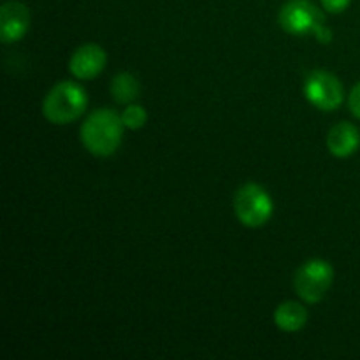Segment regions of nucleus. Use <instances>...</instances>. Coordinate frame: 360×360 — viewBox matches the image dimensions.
Segmentation results:
<instances>
[{
	"label": "nucleus",
	"mask_w": 360,
	"mask_h": 360,
	"mask_svg": "<svg viewBox=\"0 0 360 360\" xmlns=\"http://www.w3.org/2000/svg\"><path fill=\"white\" fill-rule=\"evenodd\" d=\"M123 129L122 115L115 109H97L81 125V143L94 157H111L122 144Z\"/></svg>",
	"instance_id": "f257e3e1"
},
{
	"label": "nucleus",
	"mask_w": 360,
	"mask_h": 360,
	"mask_svg": "<svg viewBox=\"0 0 360 360\" xmlns=\"http://www.w3.org/2000/svg\"><path fill=\"white\" fill-rule=\"evenodd\" d=\"M88 108V95L74 81L55 84L42 102V115L53 125H67L84 115Z\"/></svg>",
	"instance_id": "f03ea898"
},
{
	"label": "nucleus",
	"mask_w": 360,
	"mask_h": 360,
	"mask_svg": "<svg viewBox=\"0 0 360 360\" xmlns=\"http://www.w3.org/2000/svg\"><path fill=\"white\" fill-rule=\"evenodd\" d=\"M278 21L287 34H313L323 44H329L333 41V32L326 25L322 11L309 0H288L280 9Z\"/></svg>",
	"instance_id": "7ed1b4c3"
},
{
	"label": "nucleus",
	"mask_w": 360,
	"mask_h": 360,
	"mask_svg": "<svg viewBox=\"0 0 360 360\" xmlns=\"http://www.w3.org/2000/svg\"><path fill=\"white\" fill-rule=\"evenodd\" d=\"M274 204L264 186L257 183H246L234 195L236 218L245 227L257 229L266 225L273 217Z\"/></svg>",
	"instance_id": "20e7f679"
},
{
	"label": "nucleus",
	"mask_w": 360,
	"mask_h": 360,
	"mask_svg": "<svg viewBox=\"0 0 360 360\" xmlns=\"http://www.w3.org/2000/svg\"><path fill=\"white\" fill-rule=\"evenodd\" d=\"M334 281V269L327 260L311 259L294 274V288L306 304H319Z\"/></svg>",
	"instance_id": "39448f33"
},
{
	"label": "nucleus",
	"mask_w": 360,
	"mask_h": 360,
	"mask_svg": "<svg viewBox=\"0 0 360 360\" xmlns=\"http://www.w3.org/2000/svg\"><path fill=\"white\" fill-rule=\"evenodd\" d=\"M304 97L320 111H334L343 104L341 81L327 70H313L304 81Z\"/></svg>",
	"instance_id": "423d86ee"
},
{
	"label": "nucleus",
	"mask_w": 360,
	"mask_h": 360,
	"mask_svg": "<svg viewBox=\"0 0 360 360\" xmlns=\"http://www.w3.org/2000/svg\"><path fill=\"white\" fill-rule=\"evenodd\" d=\"M30 28V11L18 0H9L0 7V39L4 44L18 42Z\"/></svg>",
	"instance_id": "0eeeda50"
},
{
	"label": "nucleus",
	"mask_w": 360,
	"mask_h": 360,
	"mask_svg": "<svg viewBox=\"0 0 360 360\" xmlns=\"http://www.w3.org/2000/svg\"><path fill=\"white\" fill-rule=\"evenodd\" d=\"M108 55L98 44L79 46L69 60V70L76 79H95L105 69Z\"/></svg>",
	"instance_id": "6e6552de"
},
{
	"label": "nucleus",
	"mask_w": 360,
	"mask_h": 360,
	"mask_svg": "<svg viewBox=\"0 0 360 360\" xmlns=\"http://www.w3.org/2000/svg\"><path fill=\"white\" fill-rule=\"evenodd\" d=\"M327 148L336 158H348L360 148V132L354 123L341 122L330 129Z\"/></svg>",
	"instance_id": "1a4fd4ad"
},
{
	"label": "nucleus",
	"mask_w": 360,
	"mask_h": 360,
	"mask_svg": "<svg viewBox=\"0 0 360 360\" xmlns=\"http://www.w3.org/2000/svg\"><path fill=\"white\" fill-rule=\"evenodd\" d=\"M308 309L295 301L280 304L274 311V323L283 333H299L308 323Z\"/></svg>",
	"instance_id": "9d476101"
},
{
	"label": "nucleus",
	"mask_w": 360,
	"mask_h": 360,
	"mask_svg": "<svg viewBox=\"0 0 360 360\" xmlns=\"http://www.w3.org/2000/svg\"><path fill=\"white\" fill-rule=\"evenodd\" d=\"M141 84L137 77L130 72H120L111 81V95L118 104H132L139 97Z\"/></svg>",
	"instance_id": "9b49d317"
},
{
	"label": "nucleus",
	"mask_w": 360,
	"mask_h": 360,
	"mask_svg": "<svg viewBox=\"0 0 360 360\" xmlns=\"http://www.w3.org/2000/svg\"><path fill=\"white\" fill-rule=\"evenodd\" d=\"M123 125L130 130H139L146 125L148 122V112L143 105L137 104H129L125 108V111L122 112Z\"/></svg>",
	"instance_id": "f8f14e48"
},
{
	"label": "nucleus",
	"mask_w": 360,
	"mask_h": 360,
	"mask_svg": "<svg viewBox=\"0 0 360 360\" xmlns=\"http://www.w3.org/2000/svg\"><path fill=\"white\" fill-rule=\"evenodd\" d=\"M323 6V9L330 14H340L343 11L348 9V6L352 4V0H320Z\"/></svg>",
	"instance_id": "ddd939ff"
},
{
	"label": "nucleus",
	"mask_w": 360,
	"mask_h": 360,
	"mask_svg": "<svg viewBox=\"0 0 360 360\" xmlns=\"http://www.w3.org/2000/svg\"><path fill=\"white\" fill-rule=\"evenodd\" d=\"M348 108H350L352 115L360 120V83L352 88L350 97H348Z\"/></svg>",
	"instance_id": "4468645a"
}]
</instances>
